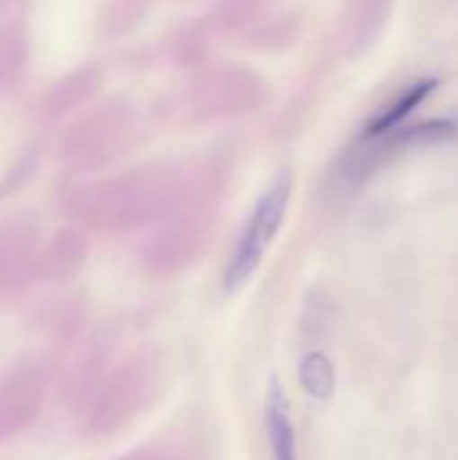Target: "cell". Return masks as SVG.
I'll use <instances>...</instances> for the list:
<instances>
[{
    "instance_id": "obj_5",
    "label": "cell",
    "mask_w": 458,
    "mask_h": 460,
    "mask_svg": "<svg viewBox=\"0 0 458 460\" xmlns=\"http://www.w3.org/2000/svg\"><path fill=\"white\" fill-rule=\"evenodd\" d=\"M435 86H437L435 78L413 81L410 86H405L389 105H383V108L373 116V121L364 127V137H367V140H375V137H383V135L394 132V129H397V127L421 105V102L429 100V94L435 92Z\"/></svg>"
},
{
    "instance_id": "obj_2",
    "label": "cell",
    "mask_w": 458,
    "mask_h": 460,
    "mask_svg": "<svg viewBox=\"0 0 458 460\" xmlns=\"http://www.w3.org/2000/svg\"><path fill=\"white\" fill-rule=\"evenodd\" d=\"M167 178L159 170L151 172H132L127 178H116L84 191V218L89 221H116V218H138L146 213L148 205L167 194Z\"/></svg>"
},
{
    "instance_id": "obj_1",
    "label": "cell",
    "mask_w": 458,
    "mask_h": 460,
    "mask_svg": "<svg viewBox=\"0 0 458 460\" xmlns=\"http://www.w3.org/2000/svg\"><path fill=\"white\" fill-rule=\"evenodd\" d=\"M292 189H294V178L292 172H281L259 197V202L254 205L246 229L232 251L227 275H224V286L227 291H238L240 286L248 283V278L256 272V267L262 264L267 248L273 245V240L278 237L283 221H286V210L292 202Z\"/></svg>"
},
{
    "instance_id": "obj_3",
    "label": "cell",
    "mask_w": 458,
    "mask_h": 460,
    "mask_svg": "<svg viewBox=\"0 0 458 460\" xmlns=\"http://www.w3.org/2000/svg\"><path fill=\"white\" fill-rule=\"evenodd\" d=\"M251 86H259L256 81L251 84V73L246 70H219L205 75V81L197 86L194 102L202 100L208 113H238L248 111L251 105Z\"/></svg>"
},
{
    "instance_id": "obj_6",
    "label": "cell",
    "mask_w": 458,
    "mask_h": 460,
    "mask_svg": "<svg viewBox=\"0 0 458 460\" xmlns=\"http://www.w3.org/2000/svg\"><path fill=\"white\" fill-rule=\"evenodd\" d=\"M300 385L319 402H329L335 396V367L324 353H308L300 361Z\"/></svg>"
},
{
    "instance_id": "obj_4",
    "label": "cell",
    "mask_w": 458,
    "mask_h": 460,
    "mask_svg": "<svg viewBox=\"0 0 458 460\" xmlns=\"http://www.w3.org/2000/svg\"><path fill=\"white\" fill-rule=\"evenodd\" d=\"M265 429H267L273 460H297V434H294L292 415H289V399H286V391L275 375L267 383Z\"/></svg>"
}]
</instances>
